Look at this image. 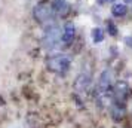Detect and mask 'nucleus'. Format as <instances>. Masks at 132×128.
Wrapping results in <instances>:
<instances>
[{
	"label": "nucleus",
	"instance_id": "nucleus-1",
	"mask_svg": "<svg viewBox=\"0 0 132 128\" xmlns=\"http://www.w3.org/2000/svg\"><path fill=\"white\" fill-rule=\"evenodd\" d=\"M33 17L40 24H49V22H52V19L55 17L54 5H51L49 2H40V3H37L36 6H34V9H33Z\"/></svg>",
	"mask_w": 132,
	"mask_h": 128
},
{
	"label": "nucleus",
	"instance_id": "nucleus-2",
	"mask_svg": "<svg viewBox=\"0 0 132 128\" xmlns=\"http://www.w3.org/2000/svg\"><path fill=\"white\" fill-rule=\"evenodd\" d=\"M60 40H62V31L60 30V27L55 24L48 25L46 30H45V34L42 37L43 46L46 49H52L60 43Z\"/></svg>",
	"mask_w": 132,
	"mask_h": 128
},
{
	"label": "nucleus",
	"instance_id": "nucleus-3",
	"mask_svg": "<svg viewBox=\"0 0 132 128\" xmlns=\"http://www.w3.org/2000/svg\"><path fill=\"white\" fill-rule=\"evenodd\" d=\"M70 63H71V58H70L68 55L60 54V55H54V57L48 58L46 66H48L49 70H52L55 73H64V72L68 70Z\"/></svg>",
	"mask_w": 132,
	"mask_h": 128
},
{
	"label": "nucleus",
	"instance_id": "nucleus-4",
	"mask_svg": "<svg viewBox=\"0 0 132 128\" xmlns=\"http://www.w3.org/2000/svg\"><path fill=\"white\" fill-rule=\"evenodd\" d=\"M129 94V85L126 84L125 80H119L116 85H114V101H119V103H125L126 97Z\"/></svg>",
	"mask_w": 132,
	"mask_h": 128
},
{
	"label": "nucleus",
	"instance_id": "nucleus-5",
	"mask_svg": "<svg viewBox=\"0 0 132 128\" xmlns=\"http://www.w3.org/2000/svg\"><path fill=\"white\" fill-rule=\"evenodd\" d=\"M110 82H111V72L110 70L102 72L100 76V82H98V94L110 91Z\"/></svg>",
	"mask_w": 132,
	"mask_h": 128
},
{
	"label": "nucleus",
	"instance_id": "nucleus-6",
	"mask_svg": "<svg viewBox=\"0 0 132 128\" xmlns=\"http://www.w3.org/2000/svg\"><path fill=\"white\" fill-rule=\"evenodd\" d=\"M89 84H90V76L88 73H82V74H79L76 82H74V89L79 92H83L88 89Z\"/></svg>",
	"mask_w": 132,
	"mask_h": 128
},
{
	"label": "nucleus",
	"instance_id": "nucleus-7",
	"mask_svg": "<svg viewBox=\"0 0 132 128\" xmlns=\"http://www.w3.org/2000/svg\"><path fill=\"white\" fill-rule=\"evenodd\" d=\"M110 112H111V118H113L114 121L119 122V121H122V119H123V116H125V106H123V103L113 101Z\"/></svg>",
	"mask_w": 132,
	"mask_h": 128
},
{
	"label": "nucleus",
	"instance_id": "nucleus-8",
	"mask_svg": "<svg viewBox=\"0 0 132 128\" xmlns=\"http://www.w3.org/2000/svg\"><path fill=\"white\" fill-rule=\"evenodd\" d=\"M74 34H76L74 24L73 22H67L64 25V31H62V42H64V45H70L74 40Z\"/></svg>",
	"mask_w": 132,
	"mask_h": 128
},
{
	"label": "nucleus",
	"instance_id": "nucleus-9",
	"mask_svg": "<svg viewBox=\"0 0 132 128\" xmlns=\"http://www.w3.org/2000/svg\"><path fill=\"white\" fill-rule=\"evenodd\" d=\"M54 9H55V13H58L60 17H64V15L68 13L70 6H68V3H67L65 0H55Z\"/></svg>",
	"mask_w": 132,
	"mask_h": 128
},
{
	"label": "nucleus",
	"instance_id": "nucleus-10",
	"mask_svg": "<svg viewBox=\"0 0 132 128\" xmlns=\"http://www.w3.org/2000/svg\"><path fill=\"white\" fill-rule=\"evenodd\" d=\"M126 12H128V7H126V5H123V3L113 5V7H111V13H113V17H125Z\"/></svg>",
	"mask_w": 132,
	"mask_h": 128
},
{
	"label": "nucleus",
	"instance_id": "nucleus-11",
	"mask_svg": "<svg viewBox=\"0 0 132 128\" xmlns=\"http://www.w3.org/2000/svg\"><path fill=\"white\" fill-rule=\"evenodd\" d=\"M104 30H101V28H94L92 30V39H94V42L95 43H100L104 40Z\"/></svg>",
	"mask_w": 132,
	"mask_h": 128
},
{
	"label": "nucleus",
	"instance_id": "nucleus-12",
	"mask_svg": "<svg viewBox=\"0 0 132 128\" xmlns=\"http://www.w3.org/2000/svg\"><path fill=\"white\" fill-rule=\"evenodd\" d=\"M107 28H108V33H110L111 36H117V27L114 25L113 21H110V19L107 21Z\"/></svg>",
	"mask_w": 132,
	"mask_h": 128
},
{
	"label": "nucleus",
	"instance_id": "nucleus-13",
	"mask_svg": "<svg viewBox=\"0 0 132 128\" xmlns=\"http://www.w3.org/2000/svg\"><path fill=\"white\" fill-rule=\"evenodd\" d=\"M126 43H128L129 46H132V39H131V37H128V39H126Z\"/></svg>",
	"mask_w": 132,
	"mask_h": 128
},
{
	"label": "nucleus",
	"instance_id": "nucleus-14",
	"mask_svg": "<svg viewBox=\"0 0 132 128\" xmlns=\"http://www.w3.org/2000/svg\"><path fill=\"white\" fill-rule=\"evenodd\" d=\"M126 3H132V0H125Z\"/></svg>",
	"mask_w": 132,
	"mask_h": 128
},
{
	"label": "nucleus",
	"instance_id": "nucleus-15",
	"mask_svg": "<svg viewBox=\"0 0 132 128\" xmlns=\"http://www.w3.org/2000/svg\"><path fill=\"white\" fill-rule=\"evenodd\" d=\"M107 2H111V0H107Z\"/></svg>",
	"mask_w": 132,
	"mask_h": 128
}]
</instances>
